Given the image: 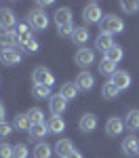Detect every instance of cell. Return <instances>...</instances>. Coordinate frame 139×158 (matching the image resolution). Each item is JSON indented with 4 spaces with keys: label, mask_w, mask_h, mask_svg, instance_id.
I'll use <instances>...</instances> for the list:
<instances>
[{
    "label": "cell",
    "mask_w": 139,
    "mask_h": 158,
    "mask_svg": "<svg viewBox=\"0 0 139 158\" xmlns=\"http://www.w3.org/2000/svg\"><path fill=\"white\" fill-rule=\"evenodd\" d=\"M76 86L80 89V91H91L93 86H95V76L91 72H80L78 74V78H76Z\"/></svg>",
    "instance_id": "9c48e42d"
},
{
    "label": "cell",
    "mask_w": 139,
    "mask_h": 158,
    "mask_svg": "<svg viewBox=\"0 0 139 158\" xmlns=\"http://www.w3.org/2000/svg\"><path fill=\"white\" fill-rule=\"evenodd\" d=\"M32 95L36 99H44V97H53L51 95V86H44V85H34L32 86Z\"/></svg>",
    "instance_id": "83f0119b"
},
{
    "label": "cell",
    "mask_w": 139,
    "mask_h": 158,
    "mask_svg": "<svg viewBox=\"0 0 139 158\" xmlns=\"http://www.w3.org/2000/svg\"><path fill=\"white\" fill-rule=\"evenodd\" d=\"M47 127H49V133H63V129H65V122H63L61 116H51L49 122H47Z\"/></svg>",
    "instance_id": "44dd1931"
},
{
    "label": "cell",
    "mask_w": 139,
    "mask_h": 158,
    "mask_svg": "<svg viewBox=\"0 0 139 158\" xmlns=\"http://www.w3.org/2000/svg\"><path fill=\"white\" fill-rule=\"evenodd\" d=\"M15 34H17V42L23 47L32 40V30H30V23H17L15 27Z\"/></svg>",
    "instance_id": "7c38bea8"
},
{
    "label": "cell",
    "mask_w": 139,
    "mask_h": 158,
    "mask_svg": "<svg viewBox=\"0 0 139 158\" xmlns=\"http://www.w3.org/2000/svg\"><path fill=\"white\" fill-rule=\"evenodd\" d=\"M27 23H30L32 30H47V27H49V17H47L44 11L34 9V11L27 15Z\"/></svg>",
    "instance_id": "277c9868"
},
{
    "label": "cell",
    "mask_w": 139,
    "mask_h": 158,
    "mask_svg": "<svg viewBox=\"0 0 139 158\" xmlns=\"http://www.w3.org/2000/svg\"><path fill=\"white\" fill-rule=\"evenodd\" d=\"M0 27L4 32H15V27H17V17L9 6L0 9Z\"/></svg>",
    "instance_id": "5b68a950"
},
{
    "label": "cell",
    "mask_w": 139,
    "mask_h": 158,
    "mask_svg": "<svg viewBox=\"0 0 139 158\" xmlns=\"http://www.w3.org/2000/svg\"><path fill=\"white\" fill-rule=\"evenodd\" d=\"M53 150H55V154L59 158H67L72 152H74V143L70 141V139H59L55 146H53Z\"/></svg>",
    "instance_id": "30bf717a"
},
{
    "label": "cell",
    "mask_w": 139,
    "mask_h": 158,
    "mask_svg": "<svg viewBox=\"0 0 139 158\" xmlns=\"http://www.w3.org/2000/svg\"><path fill=\"white\" fill-rule=\"evenodd\" d=\"M112 82L120 91H125V89H129L131 86V76H129V72H125V70H118V72L112 76Z\"/></svg>",
    "instance_id": "e0dca14e"
},
{
    "label": "cell",
    "mask_w": 139,
    "mask_h": 158,
    "mask_svg": "<svg viewBox=\"0 0 139 158\" xmlns=\"http://www.w3.org/2000/svg\"><path fill=\"white\" fill-rule=\"evenodd\" d=\"M122 152H125L126 156H135V154H139V139L135 137V135L125 137V141H122Z\"/></svg>",
    "instance_id": "4fadbf2b"
},
{
    "label": "cell",
    "mask_w": 139,
    "mask_h": 158,
    "mask_svg": "<svg viewBox=\"0 0 139 158\" xmlns=\"http://www.w3.org/2000/svg\"><path fill=\"white\" fill-rule=\"evenodd\" d=\"M27 118H30L32 124H42L44 122V112L40 108H30L27 110Z\"/></svg>",
    "instance_id": "4316f807"
},
{
    "label": "cell",
    "mask_w": 139,
    "mask_h": 158,
    "mask_svg": "<svg viewBox=\"0 0 139 158\" xmlns=\"http://www.w3.org/2000/svg\"><path fill=\"white\" fill-rule=\"evenodd\" d=\"M120 9L125 13H129V15H133V13L139 11V2H133V0H122L120 2Z\"/></svg>",
    "instance_id": "4dcf8cb0"
},
{
    "label": "cell",
    "mask_w": 139,
    "mask_h": 158,
    "mask_svg": "<svg viewBox=\"0 0 139 158\" xmlns=\"http://www.w3.org/2000/svg\"><path fill=\"white\" fill-rule=\"evenodd\" d=\"M32 80H34V85H44V86H53L55 85V76H53V72H51L49 68H44V65L34 68Z\"/></svg>",
    "instance_id": "7a4b0ae2"
},
{
    "label": "cell",
    "mask_w": 139,
    "mask_h": 158,
    "mask_svg": "<svg viewBox=\"0 0 139 158\" xmlns=\"http://www.w3.org/2000/svg\"><path fill=\"white\" fill-rule=\"evenodd\" d=\"M72 42H74V44H87L88 42V30L84 27V25H78V27L74 30Z\"/></svg>",
    "instance_id": "ffe728a7"
},
{
    "label": "cell",
    "mask_w": 139,
    "mask_h": 158,
    "mask_svg": "<svg viewBox=\"0 0 139 158\" xmlns=\"http://www.w3.org/2000/svg\"><path fill=\"white\" fill-rule=\"evenodd\" d=\"M125 127H129V131H139V110H129L126 112Z\"/></svg>",
    "instance_id": "d6986e66"
},
{
    "label": "cell",
    "mask_w": 139,
    "mask_h": 158,
    "mask_svg": "<svg viewBox=\"0 0 139 158\" xmlns=\"http://www.w3.org/2000/svg\"><path fill=\"white\" fill-rule=\"evenodd\" d=\"M76 63L80 65V68H88L93 61H95V53L91 49H78V53H76Z\"/></svg>",
    "instance_id": "8fae6325"
},
{
    "label": "cell",
    "mask_w": 139,
    "mask_h": 158,
    "mask_svg": "<svg viewBox=\"0 0 139 158\" xmlns=\"http://www.w3.org/2000/svg\"><path fill=\"white\" fill-rule=\"evenodd\" d=\"M49 108H51V114H53V116H61L63 112H65V108H67V99L61 97V93H57V95L51 97Z\"/></svg>",
    "instance_id": "52a82bcc"
},
{
    "label": "cell",
    "mask_w": 139,
    "mask_h": 158,
    "mask_svg": "<svg viewBox=\"0 0 139 158\" xmlns=\"http://www.w3.org/2000/svg\"><path fill=\"white\" fill-rule=\"evenodd\" d=\"M99 72L103 74V76H110V78H112L118 70H116V63H112L110 59H105V57H103V59L99 61Z\"/></svg>",
    "instance_id": "d4e9b609"
},
{
    "label": "cell",
    "mask_w": 139,
    "mask_h": 158,
    "mask_svg": "<svg viewBox=\"0 0 139 158\" xmlns=\"http://www.w3.org/2000/svg\"><path fill=\"white\" fill-rule=\"evenodd\" d=\"M4 116H6V108L4 103H0V122H4Z\"/></svg>",
    "instance_id": "8d00e7d4"
},
{
    "label": "cell",
    "mask_w": 139,
    "mask_h": 158,
    "mask_svg": "<svg viewBox=\"0 0 139 158\" xmlns=\"http://www.w3.org/2000/svg\"><path fill=\"white\" fill-rule=\"evenodd\" d=\"M38 49H40V44H38V40H34V38H32L27 44H23V47H21V51H23V53H36Z\"/></svg>",
    "instance_id": "836d02e7"
},
{
    "label": "cell",
    "mask_w": 139,
    "mask_h": 158,
    "mask_svg": "<svg viewBox=\"0 0 139 158\" xmlns=\"http://www.w3.org/2000/svg\"><path fill=\"white\" fill-rule=\"evenodd\" d=\"M21 51L9 49V51H0V63L2 65H19L21 63Z\"/></svg>",
    "instance_id": "8992f818"
},
{
    "label": "cell",
    "mask_w": 139,
    "mask_h": 158,
    "mask_svg": "<svg viewBox=\"0 0 139 158\" xmlns=\"http://www.w3.org/2000/svg\"><path fill=\"white\" fill-rule=\"evenodd\" d=\"M122 129H125V120H120V118H110V120L105 122V133L110 135V137L120 135Z\"/></svg>",
    "instance_id": "2e32d148"
},
{
    "label": "cell",
    "mask_w": 139,
    "mask_h": 158,
    "mask_svg": "<svg viewBox=\"0 0 139 158\" xmlns=\"http://www.w3.org/2000/svg\"><path fill=\"white\" fill-rule=\"evenodd\" d=\"M114 44H116V42H114V36L112 34H103V32H101L99 36H97V40H95V47L99 51H103V53H108Z\"/></svg>",
    "instance_id": "ac0fdd59"
},
{
    "label": "cell",
    "mask_w": 139,
    "mask_h": 158,
    "mask_svg": "<svg viewBox=\"0 0 139 158\" xmlns=\"http://www.w3.org/2000/svg\"><path fill=\"white\" fill-rule=\"evenodd\" d=\"M118 93H120V89L114 85L112 80H108L105 85L101 86V95H103L105 99H116V97H118Z\"/></svg>",
    "instance_id": "cb8c5ba5"
},
{
    "label": "cell",
    "mask_w": 139,
    "mask_h": 158,
    "mask_svg": "<svg viewBox=\"0 0 139 158\" xmlns=\"http://www.w3.org/2000/svg\"><path fill=\"white\" fill-rule=\"evenodd\" d=\"M55 25H57V30L65 27V25H72V11L67 6H61L55 11Z\"/></svg>",
    "instance_id": "ba28073f"
},
{
    "label": "cell",
    "mask_w": 139,
    "mask_h": 158,
    "mask_svg": "<svg viewBox=\"0 0 139 158\" xmlns=\"http://www.w3.org/2000/svg\"><path fill=\"white\" fill-rule=\"evenodd\" d=\"M78 91H80V89L76 86V82H65V85L59 89L61 97H65L67 101H70V99H76V97H78Z\"/></svg>",
    "instance_id": "7402d4cb"
},
{
    "label": "cell",
    "mask_w": 139,
    "mask_h": 158,
    "mask_svg": "<svg viewBox=\"0 0 139 158\" xmlns=\"http://www.w3.org/2000/svg\"><path fill=\"white\" fill-rule=\"evenodd\" d=\"M15 129H19V131H30V129H32V122L27 118V112H25V114H19V116L15 118Z\"/></svg>",
    "instance_id": "f1b7e54d"
},
{
    "label": "cell",
    "mask_w": 139,
    "mask_h": 158,
    "mask_svg": "<svg viewBox=\"0 0 139 158\" xmlns=\"http://www.w3.org/2000/svg\"><path fill=\"white\" fill-rule=\"evenodd\" d=\"M15 44H19L15 32H0V51L15 49Z\"/></svg>",
    "instance_id": "5bb4252c"
},
{
    "label": "cell",
    "mask_w": 139,
    "mask_h": 158,
    "mask_svg": "<svg viewBox=\"0 0 139 158\" xmlns=\"http://www.w3.org/2000/svg\"><path fill=\"white\" fill-rule=\"evenodd\" d=\"M67 158H82V154H80V152H76V150H74V152H72V154H70Z\"/></svg>",
    "instance_id": "74e56055"
},
{
    "label": "cell",
    "mask_w": 139,
    "mask_h": 158,
    "mask_svg": "<svg viewBox=\"0 0 139 158\" xmlns=\"http://www.w3.org/2000/svg\"><path fill=\"white\" fill-rule=\"evenodd\" d=\"M78 127H80L82 133L95 131V129H97V116H95V114H84V116L80 118V122H78Z\"/></svg>",
    "instance_id": "9a60e30c"
},
{
    "label": "cell",
    "mask_w": 139,
    "mask_h": 158,
    "mask_svg": "<svg viewBox=\"0 0 139 158\" xmlns=\"http://www.w3.org/2000/svg\"><path fill=\"white\" fill-rule=\"evenodd\" d=\"M101 32L103 34H118V32H122L125 30V21L118 17V15H105L103 19H101Z\"/></svg>",
    "instance_id": "6da1fadb"
},
{
    "label": "cell",
    "mask_w": 139,
    "mask_h": 158,
    "mask_svg": "<svg viewBox=\"0 0 139 158\" xmlns=\"http://www.w3.org/2000/svg\"><path fill=\"white\" fill-rule=\"evenodd\" d=\"M13 150H15V146L2 141V143H0V158H13Z\"/></svg>",
    "instance_id": "1f68e13d"
},
{
    "label": "cell",
    "mask_w": 139,
    "mask_h": 158,
    "mask_svg": "<svg viewBox=\"0 0 139 158\" xmlns=\"http://www.w3.org/2000/svg\"><path fill=\"white\" fill-rule=\"evenodd\" d=\"M38 4V9H40V11H42V9H49V6H53V2H51V0H47V2H36Z\"/></svg>",
    "instance_id": "d590c367"
},
{
    "label": "cell",
    "mask_w": 139,
    "mask_h": 158,
    "mask_svg": "<svg viewBox=\"0 0 139 158\" xmlns=\"http://www.w3.org/2000/svg\"><path fill=\"white\" fill-rule=\"evenodd\" d=\"M27 146L25 143H17L15 146V150H13V158H27Z\"/></svg>",
    "instance_id": "d6a6232c"
},
{
    "label": "cell",
    "mask_w": 139,
    "mask_h": 158,
    "mask_svg": "<svg viewBox=\"0 0 139 158\" xmlns=\"http://www.w3.org/2000/svg\"><path fill=\"white\" fill-rule=\"evenodd\" d=\"M53 156V146H49L47 141H40L34 148V158H51Z\"/></svg>",
    "instance_id": "603a6c76"
},
{
    "label": "cell",
    "mask_w": 139,
    "mask_h": 158,
    "mask_svg": "<svg viewBox=\"0 0 139 158\" xmlns=\"http://www.w3.org/2000/svg\"><path fill=\"white\" fill-rule=\"evenodd\" d=\"M103 17H105V15L101 13V6L97 4V2H88L87 6H84V11H82L84 23H101Z\"/></svg>",
    "instance_id": "3957f363"
},
{
    "label": "cell",
    "mask_w": 139,
    "mask_h": 158,
    "mask_svg": "<svg viewBox=\"0 0 139 158\" xmlns=\"http://www.w3.org/2000/svg\"><path fill=\"white\" fill-rule=\"evenodd\" d=\"M122 57H125V53H122V49H120L118 44H114L112 49L105 53V59H110L112 63H118V61L122 59Z\"/></svg>",
    "instance_id": "f546056e"
},
{
    "label": "cell",
    "mask_w": 139,
    "mask_h": 158,
    "mask_svg": "<svg viewBox=\"0 0 139 158\" xmlns=\"http://www.w3.org/2000/svg\"><path fill=\"white\" fill-rule=\"evenodd\" d=\"M49 133V127L42 122V124H32V129H30V137H34V139H44Z\"/></svg>",
    "instance_id": "484cf974"
},
{
    "label": "cell",
    "mask_w": 139,
    "mask_h": 158,
    "mask_svg": "<svg viewBox=\"0 0 139 158\" xmlns=\"http://www.w3.org/2000/svg\"><path fill=\"white\" fill-rule=\"evenodd\" d=\"M11 133H13L11 124H9V122H0V139H6Z\"/></svg>",
    "instance_id": "e575fe53"
}]
</instances>
